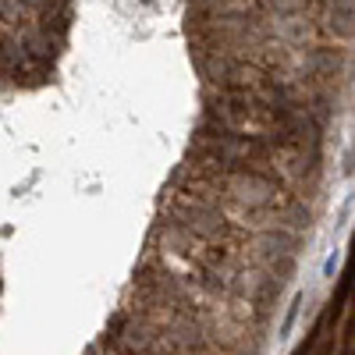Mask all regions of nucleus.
<instances>
[{"label": "nucleus", "instance_id": "obj_1", "mask_svg": "<svg viewBox=\"0 0 355 355\" xmlns=\"http://www.w3.org/2000/svg\"><path fill=\"white\" fill-rule=\"evenodd\" d=\"M341 355H355V345H345V352Z\"/></svg>", "mask_w": 355, "mask_h": 355}]
</instances>
